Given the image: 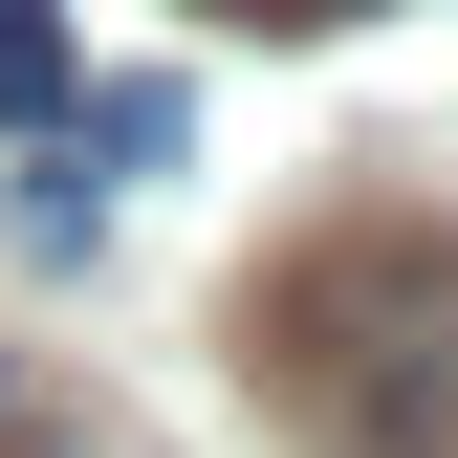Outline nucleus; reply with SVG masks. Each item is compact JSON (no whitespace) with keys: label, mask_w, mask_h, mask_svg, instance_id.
Masks as SVG:
<instances>
[{"label":"nucleus","mask_w":458,"mask_h":458,"mask_svg":"<svg viewBox=\"0 0 458 458\" xmlns=\"http://www.w3.org/2000/svg\"><path fill=\"white\" fill-rule=\"evenodd\" d=\"M0 437H22V393H0Z\"/></svg>","instance_id":"nucleus-5"},{"label":"nucleus","mask_w":458,"mask_h":458,"mask_svg":"<svg viewBox=\"0 0 458 458\" xmlns=\"http://www.w3.org/2000/svg\"><path fill=\"white\" fill-rule=\"evenodd\" d=\"M262 350L306 393L327 458H458V262L415 218H350V241H306L262 284Z\"/></svg>","instance_id":"nucleus-1"},{"label":"nucleus","mask_w":458,"mask_h":458,"mask_svg":"<svg viewBox=\"0 0 458 458\" xmlns=\"http://www.w3.org/2000/svg\"><path fill=\"white\" fill-rule=\"evenodd\" d=\"M0 458H131V437H0Z\"/></svg>","instance_id":"nucleus-3"},{"label":"nucleus","mask_w":458,"mask_h":458,"mask_svg":"<svg viewBox=\"0 0 458 458\" xmlns=\"http://www.w3.org/2000/svg\"><path fill=\"white\" fill-rule=\"evenodd\" d=\"M0 131H66V22L0 0Z\"/></svg>","instance_id":"nucleus-2"},{"label":"nucleus","mask_w":458,"mask_h":458,"mask_svg":"<svg viewBox=\"0 0 458 458\" xmlns=\"http://www.w3.org/2000/svg\"><path fill=\"white\" fill-rule=\"evenodd\" d=\"M262 22H350V0H262Z\"/></svg>","instance_id":"nucleus-4"}]
</instances>
